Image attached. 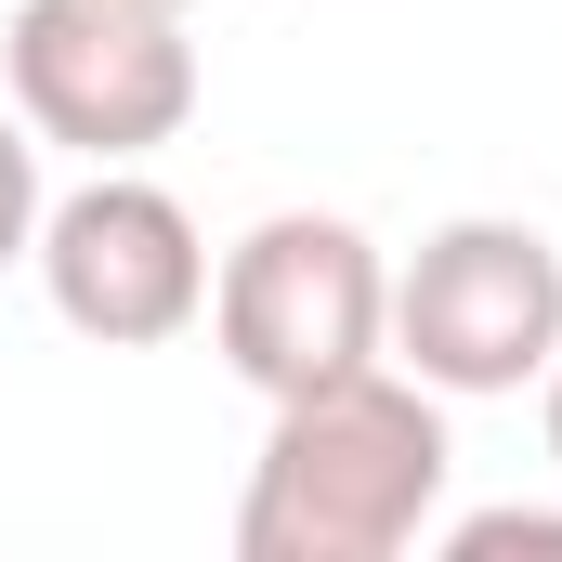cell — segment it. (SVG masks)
<instances>
[{
  "label": "cell",
  "mask_w": 562,
  "mask_h": 562,
  "mask_svg": "<svg viewBox=\"0 0 562 562\" xmlns=\"http://www.w3.org/2000/svg\"><path fill=\"white\" fill-rule=\"evenodd\" d=\"M445 471H458V445H445L431 380H406L393 353L353 380H314L276 406L262 458H249L236 562H393L431 537Z\"/></svg>",
  "instance_id": "obj_1"
},
{
  "label": "cell",
  "mask_w": 562,
  "mask_h": 562,
  "mask_svg": "<svg viewBox=\"0 0 562 562\" xmlns=\"http://www.w3.org/2000/svg\"><path fill=\"white\" fill-rule=\"evenodd\" d=\"M210 340H223V367H236L262 406L380 367V353H393V262H380V236L340 223V210H276V223H249V236L210 262Z\"/></svg>",
  "instance_id": "obj_2"
},
{
  "label": "cell",
  "mask_w": 562,
  "mask_h": 562,
  "mask_svg": "<svg viewBox=\"0 0 562 562\" xmlns=\"http://www.w3.org/2000/svg\"><path fill=\"white\" fill-rule=\"evenodd\" d=\"M562 353V249L510 210H458L393 262V367L445 406L537 393Z\"/></svg>",
  "instance_id": "obj_3"
},
{
  "label": "cell",
  "mask_w": 562,
  "mask_h": 562,
  "mask_svg": "<svg viewBox=\"0 0 562 562\" xmlns=\"http://www.w3.org/2000/svg\"><path fill=\"white\" fill-rule=\"evenodd\" d=\"M196 13L170 0H13L0 26V79L13 119L92 170H132L196 119Z\"/></svg>",
  "instance_id": "obj_4"
},
{
  "label": "cell",
  "mask_w": 562,
  "mask_h": 562,
  "mask_svg": "<svg viewBox=\"0 0 562 562\" xmlns=\"http://www.w3.org/2000/svg\"><path fill=\"white\" fill-rule=\"evenodd\" d=\"M26 262H40V301L105 353H157V340H183L210 314V236L144 170H92V183L40 196Z\"/></svg>",
  "instance_id": "obj_5"
},
{
  "label": "cell",
  "mask_w": 562,
  "mask_h": 562,
  "mask_svg": "<svg viewBox=\"0 0 562 562\" xmlns=\"http://www.w3.org/2000/svg\"><path fill=\"white\" fill-rule=\"evenodd\" d=\"M510 550H562V510L510 497V510H458L445 524V562H510Z\"/></svg>",
  "instance_id": "obj_6"
},
{
  "label": "cell",
  "mask_w": 562,
  "mask_h": 562,
  "mask_svg": "<svg viewBox=\"0 0 562 562\" xmlns=\"http://www.w3.org/2000/svg\"><path fill=\"white\" fill-rule=\"evenodd\" d=\"M26 236H40V132L0 105V262H26Z\"/></svg>",
  "instance_id": "obj_7"
},
{
  "label": "cell",
  "mask_w": 562,
  "mask_h": 562,
  "mask_svg": "<svg viewBox=\"0 0 562 562\" xmlns=\"http://www.w3.org/2000/svg\"><path fill=\"white\" fill-rule=\"evenodd\" d=\"M537 419H550V471H562V353H550V380H537Z\"/></svg>",
  "instance_id": "obj_8"
},
{
  "label": "cell",
  "mask_w": 562,
  "mask_h": 562,
  "mask_svg": "<svg viewBox=\"0 0 562 562\" xmlns=\"http://www.w3.org/2000/svg\"><path fill=\"white\" fill-rule=\"evenodd\" d=\"M170 13H210V0H170Z\"/></svg>",
  "instance_id": "obj_9"
}]
</instances>
